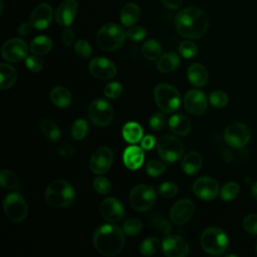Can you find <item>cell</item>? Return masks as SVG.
I'll use <instances>...</instances> for the list:
<instances>
[{
    "instance_id": "34",
    "label": "cell",
    "mask_w": 257,
    "mask_h": 257,
    "mask_svg": "<svg viewBox=\"0 0 257 257\" xmlns=\"http://www.w3.org/2000/svg\"><path fill=\"white\" fill-rule=\"evenodd\" d=\"M19 185V178L18 176L7 169H3L0 172V186L3 189L11 190L16 188Z\"/></svg>"
},
{
    "instance_id": "55",
    "label": "cell",
    "mask_w": 257,
    "mask_h": 257,
    "mask_svg": "<svg viewBox=\"0 0 257 257\" xmlns=\"http://www.w3.org/2000/svg\"><path fill=\"white\" fill-rule=\"evenodd\" d=\"M164 6L171 10H176L181 7L183 0H161Z\"/></svg>"
},
{
    "instance_id": "31",
    "label": "cell",
    "mask_w": 257,
    "mask_h": 257,
    "mask_svg": "<svg viewBox=\"0 0 257 257\" xmlns=\"http://www.w3.org/2000/svg\"><path fill=\"white\" fill-rule=\"evenodd\" d=\"M122 137L127 143L137 144L143 138V128L139 123L130 121L122 127Z\"/></svg>"
},
{
    "instance_id": "7",
    "label": "cell",
    "mask_w": 257,
    "mask_h": 257,
    "mask_svg": "<svg viewBox=\"0 0 257 257\" xmlns=\"http://www.w3.org/2000/svg\"><path fill=\"white\" fill-rule=\"evenodd\" d=\"M157 200L155 189L149 185H138L130 193L128 201L131 207L138 212L150 210Z\"/></svg>"
},
{
    "instance_id": "12",
    "label": "cell",
    "mask_w": 257,
    "mask_h": 257,
    "mask_svg": "<svg viewBox=\"0 0 257 257\" xmlns=\"http://www.w3.org/2000/svg\"><path fill=\"white\" fill-rule=\"evenodd\" d=\"M28 47L24 40L20 38H10L2 46V57L9 62H17L27 57Z\"/></svg>"
},
{
    "instance_id": "5",
    "label": "cell",
    "mask_w": 257,
    "mask_h": 257,
    "mask_svg": "<svg viewBox=\"0 0 257 257\" xmlns=\"http://www.w3.org/2000/svg\"><path fill=\"white\" fill-rule=\"evenodd\" d=\"M200 243L205 252L211 255H221L228 248V237L221 228L210 227L202 233Z\"/></svg>"
},
{
    "instance_id": "50",
    "label": "cell",
    "mask_w": 257,
    "mask_h": 257,
    "mask_svg": "<svg viewBox=\"0 0 257 257\" xmlns=\"http://www.w3.org/2000/svg\"><path fill=\"white\" fill-rule=\"evenodd\" d=\"M61 39L65 46H70L74 42V32L69 26H65V28L62 30Z\"/></svg>"
},
{
    "instance_id": "25",
    "label": "cell",
    "mask_w": 257,
    "mask_h": 257,
    "mask_svg": "<svg viewBox=\"0 0 257 257\" xmlns=\"http://www.w3.org/2000/svg\"><path fill=\"white\" fill-rule=\"evenodd\" d=\"M208 71L201 63H193L188 68V79L191 84L197 87L205 85L208 81Z\"/></svg>"
},
{
    "instance_id": "16",
    "label": "cell",
    "mask_w": 257,
    "mask_h": 257,
    "mask_svg": "<svg viewBox=\"0 0 257 257\" xmlns=\"http://www.w3.org/2000/svg\"><path fill=\"white\" fill-rule=\"evenodd\" d=\"M162 249L168 257H184L189 252L187 241L177 235H168L162 243Z\"/></svg>"
},
{
    "instance_id": "51",
    "label": "cell",
    "mask_w": 257,
    "mask_h": 257,
    "mask_svg": "<svg viewBox=\"0 0 257 257\" xmlns=\"http://www.w3.org/2000/svg\"><path fill=\"white\" fill-rule=\"evenodd\" d=\"M155 226L157 227V229L164 235H170V233L172 232V225L171 223L166 220V219H161L158 220L157 222H155Z\"/></svg>"
},
{
    "instance_id": "33",
    "label": "cell",
    "mask_w": 257,
    "mask_h": 257,
    "mask_svg": "<svg viewBox=\"0 0 257 257\" xmlns=\"http://www.w3.org/2000/svg\"><path fill=\"white\" fill-rule=\"evenodd\" d=\"M40 128L41 132L43 133V135L50 141L55 142L60 138V131L58 128V126L50 119L48 118H43L40 121Z\"/></svg>"
},
{
    "instance_id": "36",
    "label": "cell",
    "mask_w": 257,
    "mask_h": 257,
    "mask_svg": "<svg viewBox=\"0 0 257 257\" xmlns=\"http://www.w3.org/2000/svg\"><path fill=\"white\" fill-rule=\"evenodd\" d=\"M240 192V187L236 182L226 183L220 192L221 199L224 201H232L234 200Z\"/></svg>"
},
{
    "instance_id": "2",
    "label": "cell",
    "mask_w": 257,
    "mask_h": 257,
    "mask_svg": "<svg viewBox=\"0 0 257 257\" xmlns=\"http://www.w3.org/2000/svg\"><path fill=\"white\" fill-rule=\"evenodd\" d=\"M123 231L116 225L103 224L94 231L92 242L95 250L104 256L117 255L124 246Z\"/></svg>"
},
{
    "instance_id": "54",
    "label": "cell",
    "mask_w": 257,
    "mask_h": 257,
    "mask_svg": "<svg viewBox=\"0 0 257 257\" xmlns=\"http://www.w3.org/2000/svg\"><path fill=\"white\" fill-rule=\"evenodd\" d=\"M32 28H34V27H33L32 23L30 21L29 22H24V23L20 24L19 27L17 28V33L19 35H27L31 32Z\"/></svg>"
},
{
    "instance_id": "42",
    "label": "cell",
    "mask_w": 257,
    "mask_h": 257,
    "mask_svg": "<svg viewBox=\"0 0 257 257\" xmlns=\"http://www.w3.org/2000/svg\"><path fill=\"white\" fill-rule=\"evenodd\" d=\"M74 51L78 57L85 59L91 55L92 48L86 40L79 39L74 44Z\"/></svg>"
},
{
    "instance_id": "35",
    "label": "cell",
    "mask_w": 257,
    "mask_h": 257,
    "mask_svg": "<svg viewBox=\"0 0 257 257\" xmlns=\"http://www.w3.org/2000/svg\"><path fill=\"white\" fill-rule=\"evenodd\" d=\"M160 240L157 237H148L140 245V252L144 256L154 255L160 248Z\"/></svg>"
},
{
    "instance_id": "20",
    "label": "cell",
    "mask_w": 257,
    "mask_h": 257,
    "mask_svg": "<svg viewBox=\"0 0 257 257\" xmlns=\"http://www.w3.org/2000/svg\"><path fill=\"white\" fill-rule=\"evenodd\" d=\"M53 17L52 7L48 3L38 4L31 12L29 21L36 29H45L51 22Z\"/></svg>"
},
{
    "instance_id": "48",
    "label": "cell",
    "mask_w": 257,
    "mask_h": 257,
    "mask_svg": "<svg viewBox=\"0 0 257 257\" xmlns=\"http://www.w3.org/2000/svg\"><path fill=\"white\" fill-rule=\"evenodd\" d=\"M126 37L132 41H141L147 35V31L142 26H132L126 32Z\"/></svg>"
},
{
    "instance_id": "56",
    "label": "cell",
    "mask_w": 257,
    "mask_h": 257,
    "mask_svg": "<svg viewBox=\"0 0 257 257\" xmlns=\"http://www.w3.org/2000/svg\"><path fill=\"white\" fill-rule=\"evenodd\" d=\"M251 195L257 201V182L253 183L251 186Z\"/></svg>"
},
{
    "instance_id": "1",
    "label": "cell",
    "mask_w": 257,
    "mask_h": 257,
    "mask_svg": "<svg viewBox=\"0 0 257 257\" xmlns=\"http://www.w3.org/2000/svg\"><path fill=\"white\" fill-rule=\"evenodd\" d=\"M178 33L189 39H198L204 36L209 28L207 14L198 7H188L181 10L175 19Z\"/></svg>"
},
{
    "instance_id": "22",
    "label": "cell",
    "mask_w": 257,
    "mask_h": 257,
    "mask_svg": "<svg viewBox=\"0 0 257 257\" xmlns=\"http://www.w3.org/2000/svg\"><path fill=\"white\" fill-rule=\"evenodd\" d=\"M123 163L130 170H138L144 163L145 155L143 148L138 146H130L124 150Z\"/></svg>"
},
{
    "instance_id": "4",
    "label": "cell",
    "mask_w": 257,
    "mask_h": 257,
    "mask_svg": "<svg viewBox=\"0 0 257 257\" xmlns=\"http://www.w3.org/2000/svg\"><path fill=\"white\" fill-rule=\"evenodd\" d=\"M126 33L123 28L115 23L104 24L96 33L97 45L105 51H114L124 42Z\"/></svg>"
},
{
    "instance_id": "43",
    "label": "cell",
    "mask_w": 257,
    "mask_h": 257,
    "mask_svg": "<svg viewBox=\"0 0 257 257\" xmlns=\"http://www.w3.org/2000/svg\"><path fill=\"white\" fill-rule=\"evenodd\" d=\"M94 190L100 195H106L111 190V184L105 177H95L92 182Z\"/></svg>"
},
{
    "instance_id": "17",
    "label": "cell",
    "mask_w": 257,
    "mask_h": 257,
    "mask_svg": "<svg viewBox=\"0 0 257 257\" xmlns=\"http://www.w3.org/2000/svg\"><path fill=\"white\" fill-rule=\"evenodd\" d=\"M89 70L99 79H110L116 73V67L112 61L105 57H94L89 62Z\"/></svg>"
},
{
    "instance_id": "46",
    "label": "cell",
    "mask_w": 257,
    "mask_h": 257,
    "mask_svg": "<svg viewBox=\"0 0 257 257\" xmlns=\"http://www.w3.org/2000/svg\"><path fill=\"white\" fill-rule=\"evenodd\" d=\"M122 92V86L120 83L112 81L106 84L103 93L107 98H117Z\"/></svg>"
},
{
    "instance_id": "24",
    "label": "cell",
    "mask_w": 257,
    "mask_h": 257,
    "mask_svg": "<svg viewBox=\"0 0 257 257\" xmlns=\"http://www.w3.org/2000/svg\"><path fill=\"white\" fill-rule=\"evenodd\" d=\"M169 127L172 133L179 137L187 136L191 131V121L181 113L174 114L169 119Z\"/></svg>"
},
{
    "instance_id": "8",
    "label": "cell",
    "mask_w": 257,
    "mask_h": 257,
    "mask_svg": "<svg viewBox=\"0 0 257 257\" xmlns=\"http://www.w3.org/2000/svg\"><path fill=\"white\" fill-rule=\"evenodd\" d=\"M157 151L161 159L167 163L178 161L183 153L184 146L180 139L172 135H164L157 142Z\"/></svg>"
},
{
    "instance_id": "19",
    "label": "cell",
    "mask_w": 257,
    "mask_h": 257,
    "mask_svg": "<svg viewBox=\"0 0 257 257\" xmlns=\"http://www.w3.org/2000/svg\"><path fill=\"white\" fill-rule=\"evenodd\" d=\"M77 7L78 4L76 0H64L61 2L54 12L56 23L61 26H69L75 18Z\"/></svg>"
},
{
    "instance_id": "47",
    "label": "cell",
    "mask_w": 257,
    "mask_h": 257,
    "mask_svg": "<svg viewBox=\"0 0 257 257\" xmlns=\"http://www.w3.org/2000/svg\"><path fill=\"white\" fill-rule=\"evenodd\" d=\"M244 229L252 235H257V214L247 215L243 220Z\"/></svg>"
},
{
    "instance_id": "27",
    "label": "cell",
    "mask_w": 257,
    "mask_h": 257,
    "mask_svg": "<svg viewBox=\"0 0 257 257\" xmlns=\"http://www.w3.org/2000/svg\"><path fill=\"white\" fill-rule=\"evenodd\" d=\"M16 69L5 62L0 63V88L2 90L10 88L16 81Z\"/></svg>"
},
{
    "instance_id": "15",
    "label": "cell",
    "mask_w": 257,
    "mask_h": 257,
    "mask_svg": "<svg viewBox=\"0 0 257 257\" xmlns=\"http://www.w3.org/2000/svg\"><path fill=\"white\" fill-rule=\"evenodd\" d=\"M185 109L194 115H201L207 108V97L205 93L199 89L189 90L183 99Z\"/></svg>"
},
{
    "instance_id": "53",
    "label": "cell",
    "mask_w": 257,
    "mask_h": 257,
    "mask_svg": "<svg viewBox=\"0 0 257 257\" xmlns=\"http://www.w3.org/2000/svg\"><path fill=\"white\" fill-rule=\"evenodd\" d=\"M156 145V139L154 136H151V135H148L146 137H144L142 139V143H141V146L144 150H152L154 148V146Z\"/></svg>"
},
{
    "instance_id": "52",
    "label": "cell",
    "mask_w": 257,
    "mask_h": 257,
    "mask_svg": "<svg viewBox=\"0 0 257 257\" xmlns=\"http://www.w3.org/2000/svg\"><path fill=\"white\" fill-rule=\"evenodd\" d=\"M58 153L60 156L68 158L75 153V148L69 144H62L58 147Z\"/></svg>"
},
{
    "instance_id": "44",
    "label": "cell",
    "mask_w": 257,
    "mask_h": 257,
    "mask_svg": "<svg viewBox=\"0 0 257 257\" xmlns=\"http://www.w3.org/2000/svg\"><path fill=\"white\" fill-rule=\"evenodd\" d=\"M178 192H179V187L174 182H164L159 188L160 195L167 199L175 197L178 194Z\"/></svg>"
},
{
    "instance_id": "40",
    "label": "cell",
    "mask_w": 257,
    "mask_h": 257,
    "mask_svg": "<svg viewBox=\"0 0 257 257\" xmlns=\"http://www.w3.org/2000/svg\"><path fill=\"white\" fill-rule=\"evenodd\" d=\"M210 103L218 108L224 107L228 103V95L222 90H214L209 95Z\"/></svg>"
},
{
    "instance_id": "23",
    "label": "cell",
    "mask_w": 257,
    "mask_h": 257,
    "mask_svg": "<svg viewBox=\"0 0 257 257\" xmlns=\"http://www.w3.org/2000/svg\"><path fill=\"white\" fill-rule=\"evenodd\" d=\"M140 17H141V8L138 4L133 2L124 4L119 13L120 22L123 26H126V27L133 26L135 23H137Z\"/></svg>"
},
{
    "instance_id": "13",
    "label": "cell",
    "mask_w": 257,
    "mask_h": 257,
    "mask_svg": "<svg viewBox=\"0 0 257 257\" xmlns=\"http://www.w3.org/2000/svg\"><path fill=\"white\" fill-rule=\"evenodd\" d=\"M112 161V151L107 147H100L92 154L89 161V169L96 175L105 174L110 169Z\"/></svg>"
},
{
    "instance_id": "3",
    "label": "cell",
    "mask_w": 257,
    "mask_h": 257,
    "mask_svg": "<svg viewBox=\"0 0 257 257\" xmlns=\"http://www.w3.org/2000/svg\"><path fill=\"white\" fill-rule=\"evenodd\" d=\"M46 202L54 208H65L74 201V190L72 186L64 180L51 182L45 190Z\"/></svg>"
},
{
    "instance_id": "57",
    "label": "cell",
    "mask_w": 257,
    "mask_h": 257,
    "mask_svg": "<svg viewBox=\"0 0 257 257\" xmlns=\"http://www.w3.org/2000/svg\"><path fill=\"white\" fill-rule=\"evenodd\" d=\"M0 6H1L0 15H2V14H3V12H4V2H3V0H0Z\"/></svg>"
},
{
    "instance_id": "29",
    "label": "cell",
    "mask_w": 257,
    "mask_h": 257,
    "mask_svg": "<svg viewBox=\"0 0 257 257\" xmlns=\"http://www.w3.org/2000/svg\"><path fill=\"white\" fill-rule=\"evenodd\" d=\"M51 101L58 107H67L71 102V94L63 86H55L50 91Z\"/></svg>"
},
{
    "instance_id": "41",
    "label": "cell",
    "mask_w": 257,
    "mask_h": 257,
    "mask_svg": "<svg viewBox=\"0 0 257 257\" xmlns=\"http://www.w3.org/2000/svg\"><path fill=\"white\" fill-rule=\"evenodd\" d=\"M179 51L181 55L185 58H193L198 53V46L190 40L183 41L179 46Z\"/></svg>"
},
{
    "instance_id": "26",
    "label": "cell",
    "mask_w": 257,
    "mask_h": 257,
    "mask_svg": "<svg viewBox=\"0 0 257 257\" xmlns=\"http://www.w3.org/2000/svg\"><path fill=\"white\" fill-rule=\"evenodd\" d=\"M202 163V157L198 152H190L182 161V169L187 175H194L200 171Z\"/></svg>"
},
{
    "instance_id": "11",
    "label": "cell",
    "mask_w": 257,
    "mask_h": 257,
    "mask_svg": "<svg viewBox=\"0 0 257 257\" xmlns=\"http://www.w3.org/2000/svg\"><path fill=\"white\" fill-rule=\"evenodd\" d=\"M250 139L251 131L242 122H233L224 132V140L232 148H243L249 143Z\"/></svg>"
},
{
    "instance_id": "21",
    "label": "cell",
    "mask_w": 257,
    "mask_h": 257,
    "mask_svg": "<svg viewBox=\"0 0 257 257\" xmlns=\"http://www.w3.org/2000/svg\"><path fill=\"white\" fill-rule=\"evenodd\" d=\"M100 214L108 222H117L123 217V205L116 198H106L100 205Z\"/></svg>"
},
{
    "instance_id": "14",
    "label": "cell",
    "mask_w": 257,
    "mask_h": 257,
    "mask_svg": "<svg viewBox=\"0 0 257 257\" xmlns=\"http://www.w3.org/2000/svg\"><path fill=\"white\" fill-rule=\"evenodd\" d=\"M193 192L198 198L210 201L217 197L219 193V184L211 177H201L194 182Z\"/></svg>"
},
{
    "instance_id": "58",
    "label": "cell",
    "mask_w": 257,
    "mask_h": 257,
    "mask_svg": "<svg viewBox=\"0 0 257 257\" xmlns=\"http://www.w3.org/2000/svg\"><path fill=\"white\" fill-rule=\"evenodd\" d=\"M255 250H256V254H257V242H256V246H255Z\"/></svg>"
},
{
    "instance_id": "37",
    "label": "cell",
    "mask_w": 257,
    "mask_h": 257,
    "mask_svg": "<svg viewBox=\"0 0 257 257\" xmlns=\"http://www.w3.org/2000/svg\"><path fill=\"white\" fill-rule=\"evenodd\" d=\"M88 131V124L85 119L83 118H78L76 119L72 125H71V135L72 138L76 141H80L84 139Z\"/></svg>"
},
{
    "instance_id": "9",
    "label": "cell",
    "mask_w": 257,
    "mask_h": 257,
    "mask_svg": "<svg viewBox=\"0 0 257 257\" xmlns=\"http://www.w3.org/2000/svg\"><path fill=\"white\" fill-rule=\"evenodd\" d=\"M3 209L6 217L13 222H21L27 216V204L20 193L12 192L6 195L3 201Z\"/></svg>"
},
{
    "instance_id": "6",
    "label": "cell",
    "mask_w": 257,
    "mask_h": 257,
    "mask_svg": "<svg viewBox=\"0 0 257 257\" xmlns=\"http://www.w3.org/2000/svg\"><path fill=\"white\" fill-rule=\"evenodd\" d=\"M154 98L161 110L168 113L176 111L181 103V96L177 88L167 83H161L156 86Z\"/></svg>"
},
{
    "instance_id": "10",
    "label": "cell",
    "mask_w": 257,
    "mask_h": 257,
    "mask_svg": "<svg viewBox=\"0 0 257 257\" xmlns=\"http://www.w3.org/2000/svg\"><path fill=\"white\" fill-rule=\"evenodd\" d=\"M88 115L94 124L104 127L112 121L113 109L107 100L97 98L89 104Z\"/></svg>"
},
{
    "instance_id": "28",
    "label": "cell",
    "mask_w": 257,
    "mask_h": 257,
    "mask_svg": "<svg viewBox=\"0 0 257 257\" xmlns=\"http://www.w3.org/2000/svg\"><path fill=\"white\" fill-rule=\"evenodd\" d=\"M180 63V58L175 52H167L159 57L157 68L160 72L168 73L175 70Z\"/></svg>"
},
{
    "instance_id": "39",
    "label": "cell",
    "mask_w": 257,
    "mask_h": 257,
    "mask_svg": "<svg viewBox=\"0 0 257 257\" xmlns=\"http://www.w3.org/2000/svg\"><path fill=\"white\" fill-rule=\"evenodd\" d=\"M143 228V222L140 219L133 218L127 220L122 227V231L124 234L128 236H135L138 235Z\"/></svg>"
},
{
    "instance_id": "49",
    "label": "cell",
    "mask_w": 257,
    "mask_h": 257,
    "mask_svg": "<svg viewBox=\"0 0 257 257\" xmlns=\"http://www.w3.org/2000/svg\"><path fill=\"white\" fill-rule=\"evenodd\" d=\"M25 64L27 68L33 72H38L42 69V60L35 54L27 56L25 58Z\"/></svg>"
},
{
    "instance_id": "30",
    "label": "cell",
    "mask_w": 257,
    "mask_h": 257,
    "mask_svg": "<svg viewBox=\"0 0 257 257\" xmlns=\"http://www.w3.org/2000/svg\"><path fill=\"white\" fill-rule=\"evenodd\" d=\"M52 48V41L48 36L39 35L36 36L30 44V51L35 55H45Z\"/></svg>"
},
{
    "instance_id": "18",
    "label": "cell",
    "mask_w": 257,
    "mask_h": 257,
    "mask_svg": "<svg viewBox=\"0 0 257 257\" xmlns=\"http://www.w3.org/2000/svg\"><path fill=\"white\" fill-rule=\"evenodd\" d=\"M194 214V204L189 199H181L177 201L170 211L171 220L177 224L182 225L187 223Z\"/></svg>"
},
{
    "instance_id": "45",
    "label": "cell",
    "mask_w": 257,
    "mask_h": 257,
    "mask_svg": "<svg viewBox=\"0 0 257 257\" xmlns=\"http://www.w3.org/2000/svg\"><path fill=\"white\" fill-rule=\"evenodd\" d=\"M166 122H167L166 114L164 112H156L150 118V127L155 132H159L162 128H164V126L166 125Z\"/></svg>"
},
{
    "instance_id": "38",
    "label": "cell",
    "mask_w": 257,
    "mask_h": 257,
    "mask_svg": "<svg viewBox=\"0 0 257 257\" xmlns=\"http://www.w3.org/2000/svg\"><path fill=\"white\" fill-rule=\"evenodd\" d=\"M166 171V166L163 162H160L158 160H151L146 165V172L149 176L156 178L161 176Z\"/></svg>"
},
{
    "instance_id": "32",
    "label": "cell",
    "mask_w": 257,
    "mask_h": 257,
    "mask_svg": "<svg viewBox=\"0 0 257 257\" xmlns=\"http://www.w3.org/2000/svg\"><path fill=\"white\" fill-rule=\"evenodd\" d=\"M142 52H143V55L147 59L155 60L161 56L162 46L159 43V41H157L155 39H149L143 44Z\"/></svg>"
}]
</instances>
